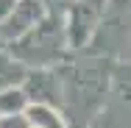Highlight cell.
Here are the masks:
<instances>
[{
	"mask_svg": "<svg viewBox=\"0 0 131 128\" xmlns=\"http://www.w3.org/2000/svg\"><path fill=\"white\" fill-rule=\"evenodd\" d=\"M31 103H45V106H59L64 103V84L59 67H45V70H31L23 84Z\"/></svg>",
	"mask_w": 131,
	"mask_h": 128,
	"instance_id": "277c9868",
	"label": "cell"
},
{
	"mask_svg": "<svg viewBox=\"0 0 131 128\" xmlns=\"http://www.w3.org/2000/svg\"><path fill=\"white\" fill-rule=\"evenodd\" d=\"M0 128H31L25 114H11V117H0Z\"/></svg>",
	"mask_w": 131,
	"mask_h": 128,
	"instance_id": "ba28073f",
	"label": "cell"
},
{
	"mask_svg": "<svg viewBox=\"0 0 131 128\" xmlns=\"http://www.w3.org/2000/svg\"><path fill=\"white\" fill-rule=\"evenodd\" d=\"M112 0H73L64 11V28H67V42L70 50H84L95 39V33L106 22Z\"/></svg>",
	"mask_w": 131,
	"mask_h": 128,
	"instance_id": "7a4b0ae2",
	"label": "cell"
},
{
	"mask_svg": "<svg viewBox=\"0 0 131 128\" xmlns=\"http://www.w3.org/2000/svg\"><path fill=\"white\" fill-rule=\"evenodd\" d=\"M28 70H45V67H59L64 61V56L70 50L67 42V28L64 17H59L56 11H48L45 20L39 25H34L25 36L14 39L11 45H6Z\"/></svg>",
	"mask_w": 131,
	"mask_h": 128,
	"instance_id": "6da1fadb",
	"label": "cell"
},
{
	"mask_svg": "<svg viewBox=\"0 0 131 128\" xmlns=\"http://www.w3.org/2000/svg\"><path fill=\"white\" fill-rule=\"evenodd\" d=\"M31 106L25 89L23 86H14V89H6L0 92V117H11V114H25V109Z\"/></svg>",
	"mask_w": 131,
	"mask_h": 128,
	"instance_id": "52a82bcc",
	"label": "cell"
},
{
	"mask_svg": "<svg viewBox=\"0 0 131 128\" xmlns=\"http://www.w3.org/2000/svg\"><path fill=\"white\" fill-rule=\"evenodd\" d=\"M14 6H17V0H0V28H3V22L8 20V14L14 11Z\"/></svg>",
	"mask_w": 131,
	"mask_h": 128,
	"instance_id": "9c48e42d",
	"label": "cell"
},
{
	"mask_svg": "<svg viewBox=\"0 0 131 128\" xmlns=\"http://www.w3.org/2000/svg\"><path fill=\"white\" fill-rule=\"evenodd\" d=\"M28 73H31V70H28L25 64L8 50L6 45H0V92L14 89V86H23Z\"/></svg>",
	"mask_w": 131,
	"mask_h": 128,
	"instance_id": "5b68a950",
	"label": "cell"
},
{
	"mask_svg": "<svg viewBox=\"0 0 131 128\" xmlns=\"http://www.w3.org/2000/svg\"><path fill=\"white\" fill-rule=\"evenodd\" d=\"M48 3L45 0H17L14 11L8 14V20L0 28V45H11L14 39L25 36L34 25H39L48 14Z\"/></svg>",
	"mask_w": 131,
	"mask_h": 128,
	"instance_id": "3957f363",
	"label": "cell"
},
{
	"mask_svg": "<svg viewBox=\"0 0 131 128\" xmlns=\"http://www.w3.org/2000/svg\"><path fill=\"white\" fill-rule=\"evenodd\" d=\"M25 117L31 128H70L64 111L59 106H45V103H31L25 109Z\"/></svg>",
	"mask_w": 131,
	"mask_h": 128,
	"instance_id": "8992f818",
	"label": "cell"
},
{
	"mask_svg": "<svg viewBox=\"0 0 131 128\" xmlns=\"http://www.w3.org/2000/svg\"><path fill=\"white\" fill-rule=\"evenodd\" d=\"M128 59H131V53H128Z\"/></svg>",
	"mask_w": 131,
	"mask_h": 128,
	"instance_id": "30bf717a",
	"label": "cell"
}]
</instances>
